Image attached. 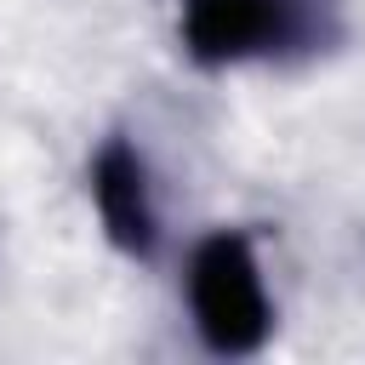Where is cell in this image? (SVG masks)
I'll return each instance as SVG.
<instances>
[{"label":"cell","mask_w":365,"mask_h":365,"mask_svg":"<svg viewBox=\"0 0 365 365\" xmlns=\"http://www.w3.org/2000/svg\"><path fill=\"white\" fill-rule=\"evenodd\" d=\"M194 314L217 348H251L268 325L257 268L240 240H211L194 257Z\"/></svg>","instance_id":"obj_1"},{"label":"cell","mask_w":365,"mask_h":365,"mask_svg":"<svg viewBox=\"0 0 365 365\" xmlns=\"http://www.w3.org/2000/svg\"><path fill=\"white\" fill-rule=\"evenodd\" d=\"M274 29V0H188V40L200 57L251 51Z\"/></svg>","instance_id":"obj_2"},{"label":"cell","mask_w":365,"mask_h":365,"mask_svg":"<svg viewBox=\"0 0 365 365\" xmlns=\"http://www.w3.org/2000/svg\"><path fill=\"white\" fill-rule=\"evenodd\" d=\"M97 205L120 245H148V205H143V171L125 148H108L97 160Z\"/></svg>","instance_id":"obj_3"}]
</instances>
